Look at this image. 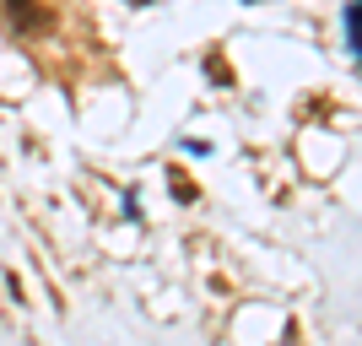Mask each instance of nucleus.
<instances>
[{"instance_id":"3","label":"nucleus","mask_w":362,"mask_h":346,"mask_svg":"<svg viewBox=\"0 0 362 346\" xmlns=\"http://www.w3.org/2000/svg\"><path fill=\"white\" fill-rule=\"evenodd\" d=\"M173 195H179V200H184V206H189V200H195V195H200V190H195V184H189V179H173Z\"/></svg>"},{"instance_id":"1","label":"nucleus","mask_w":362,"mask_h":346,"mask_svg":"<svg viewBox=\"0 0 362 346\" xmlns=\"http://www.w3.org/2000/svg\"><path fill=\"white\" fill-rule=\"evenodd\" d=\"M0 16H6V28L22 33V38H33V33H44L49 22H54V11H49L44 0H0Z\"/></svg>"},{"instance_id":"2","label":"nucleus","mask_w":362,"mask_h":346,"mask_svg":"<svg viewBox=\"0 0 362 346\" xmlns=\"http://www.w3.org/2000/svg\"><path fill=\"white\" fill-rule=\"evenodd\" d=\"M346 49L357 54V0H346Z\"/></svg>"}]
</instances>
